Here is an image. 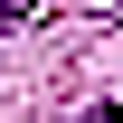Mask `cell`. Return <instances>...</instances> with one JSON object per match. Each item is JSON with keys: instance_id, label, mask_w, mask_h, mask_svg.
<instances>
[{"instance_id": "obj_1", "label": "cell", "mask_w": 123, "mask_h": 123, "mask_svg": "<svg viewBox=\"0 0 123 123\" xmlns=\"http://www.w3.org/2000/svg\"><path fill=\"white\" fill-rule=\"evenodd\" d=\"M29 10L38 0H0V29H29Z\"/></svg>"}]
</instances>
